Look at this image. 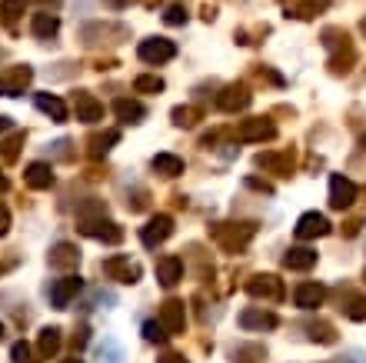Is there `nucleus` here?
I'll return each mask as SVG.
<instances>
[{
    "label": "nucleus",
    "instance_id": "dca6fc26",
    "mask_svg": "<svg viewBox=\"0 0 366 363\" xmlns=\"http://www.w3.org/2000/svg\"><path fill=\"white\" fill-rule=\"evenodd\" d=\"M253 297H280L283 290H280V280L276 277H253L250 284H247Z\"/></svg>",
    "mask_w": 366,
    "mask_h": 363
},
{
    "label": "nucleus",
    "instance_id": "4be33fe9",
    "mask_svg": "<svg viewBox=\"0 0 366 363\" xmlns=\"http://www.w3.org/2000/svg\"><path fill=\"white\" fill-rule=\"evenodd\" d=\"M57 346H60V330H43V337H40V353L43 357H50V353H57Z\"/></svg>",
    "mask_w": 366,
    "mask_h": 363
},
{
    "label": "nucleus",
    "instance_id": "a878e982",
    "mask_svg": "<svg viewBox=\"0 0 366 363\" xmlns=\"http://www.w3.org/2000/svg\"><path fill=\"white\" fill-rule=\"evenodd\" d=\"M20 10H23V0H3V3H0V14L7 20H14Z\"/></svg>",
    "mask_w": 366,
    "mask_h": 363
},
{
    "label": "nucleus",
    "instance_id": "39448f33",
    "mask_svg": "<svg viewBox=\"0 0 366 363\" xmlns=\"http://www.w3.org/2000/svg\"><path fill=\"white\" fill-rule=\"evenodd\" d=\"M323 297H327V287H320V284H300L293 290V304L300 310H316L323 304Z\"/></svg>",
    "mask_w": 366,
    "mask_h": 363
},
{
    "label": "nucleus",
    "instance_id": "f8f14e48",
    "mask_svg": "<svg viewBox=\"0 0 366 363\" xmlns=\"http://www.w3.org/2000/svg\"><path fill=\"white\" fill-rule=\"evenodd\" d=\"M243 107H250V94H247L243 87H230V90H223V97H220V110L233 114V110H243Z\"/></svg>",
    "mask_w": 366,
    "mask_h": 363
},
{
    "label": "nucleus",
    "instance_id": "7ed1b4c3",
    "mask_svg": "<svg viewBox=\"0 0 366 363\" xmlns=\"http://www.w3.org/2000/svg\"><path fill=\"white\" fill-rule=\"evenodd\" d=\"M170 233H174V220H170L167 213H160V217H154L147 227L140 230V240H143V247H156V244H163Z\"/></svg>",
    "mask_w": 366,
    "mask_h": 363
},
{
    "label": "nucleus",
    "instance_id": "4468645a",
    "mask_svg": "<svg viewBox=\"0 0 366 363\" xmlns=\"http://www.w3.org/2000/svg\"><path fill=\"white\" fill-rule=\"evenodd\" d=\"M83 233H90V237H96V240H107V244H120L123 240V230L116 227V224H87L83 227Z\"/></svg>",
    "mask_w": 366,
    "mask_h": 363
},
{
    "label": "nucleus",
    "instance_id": "0eeeda50",
    "mask_svg": "<svg viewBox=\"0 0 366 363\" xmlns=\"http://www.w3.org/2000/svg\"><path fill=\"white\" fill-rule=\"evenodd\" d=\"M77 290H80V277H63V280H57V284L50 287V304L67 306L74 297H77Z\"/></svg>",
    "mask_w": 366,
    "mask_h": 363
},
{
    "label": "nucleus",
    "instance_id": "c9c22d12",
    "mask_svg": "<svg viewBox=\"0 0 366 363\" xmlns=\"http://www.w3.org/2000/svg\"><path fill=\"white\" fill-rule=\"evenodd\" d=\"M63 363H83V360H77V357H74V360H63Z\"/></svg>",
    "mask_w": 366,
    "mask_h": 363
},
{
    "label": "nucleus",
    "instance_id": "b1692460",
    "mask_svg": "<svg viewBox=\"0 0 366 363\" xmlns=\"http://www.w3.org/2000/svg\"><path fill=\"white\" fill-rule=\"evenodd\" d=\"M143 337H147L150 344H163L170 333L163 330V324H160V320H150V324H143Z\"/></svg>",
    "mask_w": 366,
    "mask_h": 363
},
{
    "label": "nucleus",
    "instance_id": "1a4fd4ad",
    "mask_svg": "<svg viewBox=\"0 0 366 363\" xmlns=\"http://www.w3.org/2000/svg\"><path fill=\"white\" fill-rule=\"evenodd\" d=\"M313 264H316V250H309V247H293L283 257V267L287 270H309Z\"/></svg>",
    "mask_w": 366,
    "mask_h": 363
},
{
    "label": "nucleus",
    "instance_id": "72a5a7b5",
    "mask_svg": "<svg viewBox=\"0 0 366 363\" xmlns=\"http://www.w3.org/2000/svg\"><path fill=\"white\" fill-rule=\"evenodd\" d=\"M0 190H7V177H0Z\"/></svg>",
    "mask_w": 366,
    "mask_h": 363
},
{
    "label": "nucleus",
    "instance_id": "412c9836",
    "mask_svg": "<svg viewBox=\"0 0 366 363\" xmlns=\"http://www.w3.org/2000/svg\"><path fill=\"white\" fill-rule=\"evenodd\" d=\"M114 110H116V117H120V120H127V124H136V120L143 117V107H140L136 100H116Z\"/></svg>",
    "mask_w": 366,
    "mask_h": 363
},
{
    "label": "nucleus",
    "instance_id": "f03ea898",
    "mask_svg": "<svg viewBox=\"0 0 366 363\" xmlns=\"http://www.w3.org/2000/svg\"><path fill=\"white\" fill-rule=\"evenodd\" d=\"M353 200H356V184L347 180L343 173H333L329 177V207L347 210V207H353Z\"/></svg>",
    "mask_w": 366,
    "mask_h": 363
},
{
    "label": "nucleus",
    "instance_id": "393cba45",
    "mask_svg": "<svg viewBox=\"0 0 366 363\" xmlns=\"http://www.w3.org/2000/svg\"><path fill=\"white\" fill-rule=\"evenodd\" d=\"M74 260H77V250L70 247V244H60V247H57V257H54V264H57V267H63V264H74Z\"/></svg>",
    "mask_w": 366,
    "mask_h": 363
},
{
    "label": "nucleus",
    "instance_id": "473e14b6",
    "mask_svg": "<svg viewBox=\"0 0 366 363\" xmlns=\"http://www.w3.org/2000/svg\"><path fill=\"white\" fill-rule=\"evenodd\" d=\"M107 3H110V7H123V0H107Z\"/></svg>",
    "mask_w": 366,
    "mask_h": 363
},
{
    "label": "nucleus",
    "instance_id": "e433bc0d",
    "mask_svg": "<svg viewBox=\"0 0 366 363\" xmlns=\"http://www.w3.org/2000/svg\"><path fill=\"white\" fill-rule=\"evenodd\" d=\"M0 337H3V324H0Z\"/></svg>",
    "mask_w": 366,
    "mask_h": 363
},
{
    "label": "nucleus",
    "instance_id": "4c0bfd02",
    "mask_svg": "<svg viewBox=\"0 0 366 363\" xmlns=\"http://www.w3.org/2000/svg\"><path fill=\"white\" fill-rule=\"evenodd\" d=\"M363 147H366V137H363Z\"/></svg>",
    "mask_w": 366,
    "mask_h": 363
},
{
    "label": "nucleus",
    "instance_id": "5701e85b",
    "mask_svg": "<svg viewBox=\"0 0 366 363\" xmlns=\"http://www.w3.org/2000/svg\"><path fill=\"white\" fill-rule=\"evenodd\" d=\"M134 90L136 94H147V90H150V94H156V90H163V80H160V77H136L134 80Z\"/></svg>",
    "mask_w": 366,
    "mask_h": 363
},
{
    "label": "nucleus",
    "instance_id": "6ab92c4d",
    "mask_svg": "<svg viewBox=\"0 0 366 363\" xmlns=\"http://www.w3.org/2000/svg\"><path fill=\"white\" fill-rule=\"evenodd\" d=\"M77 114H80V120H87V124H90V120H100V117H103V107L96 104L94 97L80 94L77 97Z\"/></svg>",
    "mask_w": 366,
    "mask_h": 363
},
{
    "label": "nucleus",
    "instance_id": "c756f323",
    "mask_svg": "<svg viewBox=\"0 0 366 363\" xmlns=\"http://www.w3.org/2000/svg\"><path fill=\"white\" fill-rule=\"evenodd\" d=\"M7 224H10V217H7V210L0 207V233H7Z\"/></svg>",
    "mask_w": 366,
    "mask_h": 363
},
{
    "label": "nucleus",
    "instance_id": "c85d7f7f",
    "mask_svg": "<svg viewBox=\"0 0 366 363\" xmlns=\"http://www.w3.org/2000/svg\"><path fill=\"white\" fill-rule=\"evenodd\" d=\"M27 357H30V346H27V344H14V363H27Z\"/></svg>",
    "mask_w": 366,
    "mask_h": 363
},
{
    "label": "nucleus",
    "instance_id": "ddd939ff",
    "mask_svg": "<svg viewBox=\"0 0 366 363\" xmlns=\"http://www.w3.org/2000/svg\"><path fill=\"white\" fill-rule=\"evenodd\" d=\"M37 110L50 114L57 124H63V120H67V104H63L60 97H54V94H37Z\"/></svg>",
    "mask_w": 366,
    "mask_h": 363
},
{
    "label": "nucleus",
    "instance_id": "6e6552de",
    "mask_svg": "<svg viewBox=\"0 0 366 363\" xmlns=\"http://www.w3.org/2000/svg\"><path fill=\"white\" fill-rule=\"evenodd\" d=\"M180 277H183V260H180V257H163V260H156V280H160L163 287H174Z\"/></svg>",
    "mask_w": 366,
    "mask_h": 363
},
{
    "label": "nucleus",
    "instance_id": "f257e3e1",
    "mask_svg": "<svg viewBox=\"0 0 366 363\" xmlns=\"http://www.w3.org/2000/svg\"><path fill=\"white\" fill-rule=\"evenodd\" d=\"M136 54H140L143 63H167V60L176 57V43L167 37H150L136 47Z\"/></svg>",
    "mask_w": 366,
    "mask_h": 363
},
{
    "label": "nucleus",
    "instance_id": "f3484780",
    "mask_svg": "<svg viewBox=\"0 0 366 363\" xmlns=\"http://www.w3.org/2000/svg\"><path fill=\"white\" fill-rule=\"evenodd\" d=\"M103 270L114 273V277H120V284H136V277H140V267H134V264L123 260V257H120V260H110Z\"/></svg>",
    "mask_w": 366,
    "mask_h": 363
},
{
    "label": "nucleus",
    "instance_id": "cd10ccee",
    "mask_svg": "<svg viewBox=\"0 0 366 363\" xmlns=\"http://www.w3.org/2000/svg\"><path fill=\"white\" fill-rule=\"evenodd\" d=\"M174 120L180 124V127H190V124H193V110H190V107H176Z\"/></svg>",
    "mask_w": 366,
    "mask_h": 363
},
{
    "label": "nucleus",
    "instance_id": "bb28decb",
    "mask_svg": "<svg viewBox=\"0 0 366 363\" xmlns=\"http://www.w3.org/2000/svg\"><path fill=\"white\" fill-rule=\"evenodd\" d=\"M163 20H167V23H187V10H183V7H170V10H167V14H163Z\"/></svg>",
    "mask_w": 366,
    "mask_h": 363
},
{
    "label": "nucleus",
    "instance_id": "9d476101",
    "mask_svg": "<svg viewBox=\"0 0 366 363\" xmlns=\"http://www.w3.org/2000/svg\"><path fill=\"white\" fill-rule=\"evenodd\" d=\"M183 304H176V300H170V304H163V310H160V324H163V330L167 333H176V330H183Z\"/></svg>",
    "mask_w": 366,
    "mask_h": 363
},
{
    "label": "nucleus",
    "instance_id": "2f4dec72",
    "mask_svg": "<svg viewBox=\"0 0 366 363\" xmlns=\"http://www.w3.org/2000/svg\"><path fill=\"white\" fill-rule=\"evenodd\" d=\"M163 363H187V360H183V357H167Z\"/></svg>",
    "mask_w": 366,
    "mask_h": 363
},
{
    "label": "nucleus",
    "instance_id": "423d86ee",
    "mask_svg": "<svg viewBox=\"0 0 366 363\" xmlns=\"http://www.w3.org/2000/svg\"><path fill=\"white\" fill-rule=\"evenodd\" d=\"M273 137H276V127L270 120H243L236 130V140H273Z\"/></svg>",
    "mask_w": 366,
    "mask_h": 363
},
{
    "label": "nucleus",
    "instance_id": "20e7f679",
    "mask_svg": "<svg viewBox=\"0 0 366 363\" xmlns=\"http://www.w3.org/2000/svg\"><path fill=\"white\" fill-rule=\"evenodd\" d=\"M329 220L323 213H303L296 220V240H313V237H327Z\"/></svg>",
    "mask_w": 366,
    "mask_h": 363
},
{
    "label": "nucleus",
    "instance_id": "aec40b11",
    "mask_svg": "<svg viewBox=\"0 0 366 363\" xmlns=\"http://www.w3.org/2000/svg\"><path fill=\"white\" fill-rule=\"evenodd\" d=\"M30 30H34L37 37H50V34H57V17H54V14H34Z\"/></svg>",
    "mask_w": 366,
    "mask_h": 363
},
{
    "label": "nucleus",
    "instance_id": "2eb2a0df",
    "mask_svg": "<svg viewBox=\"0 0 366 363\" xmlns=\"http://www.w3.org/2000/svg\"><path fill=\"white\" fill-rule=\"evenodd\" d=\"M27 184H30L34 190H47V187L54 184V170H50L47 164H30V167H27Z\"/></svg>",
    "mask_w": 366,
    "mask_h": 363
},
{
    "label": "nucleus",
    "instance_id": "a211bd4d",
    "mask_svg": "<svg viewBox=\"0 0 366 363\" xmlns=\"http://www.w3.org/2000/svg\"><path fill=\"white\" fill-rule=\"evenodd\" d=\"M154 170L163 173V177H176V173H183V160L174 157V153H156V157H154Z\"/></svg>",
    "mask_w": 366,
    "mask_h": 363
},
{
    "label": "nucleus",
    "instance_id": "9b49d317",
    "mask_svg": "<svg viewBox=\"0 0 366 363\" xmlns=\"http://www.w3.org/2000/svg\"><path fill=\"white\" fill-rule=\"evenodd\" d=\"M240 326H247V330H273L276 317L267 313V310H243L240 313Z\"/></svg>",
    "mask_w": 366,
    "mask_h": 363
},
{
    "label": "nucleus",
    "instance_id": "7c9ffc66",
    "mask_svg": "<svg viewBox=\"0 0 366 363\" xmlns=\"http://www.w3.org/2000/svg\"><path fill=\"white\" fill-rule=\"evenodd\" d=\"M0 130H10V120L7 117H0Z\"/></svg>",
    "mask_w": 366,
    "mask_h": 363
},
{
    "label": "nucleus",
    "instance_id": "f704fd0d",
    "mask_svg": "<svg viewBox=\"0 0 366 363\" xmlns=\"http://www.w3.org/2000/svg\"><path fill=\"white\" fill-rule=\"evenodd\" d=\"M360 30H363V34H366V17H363V23H360Z\"/></svg>",
    "mask_w": 366,
    "mask_h": 363
}]
</instances>
